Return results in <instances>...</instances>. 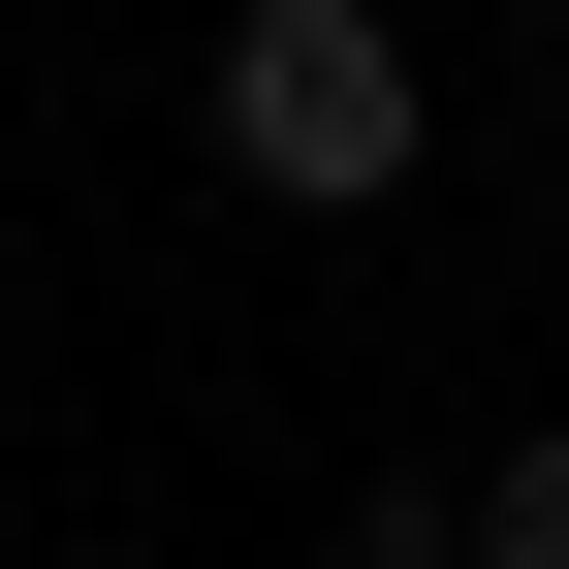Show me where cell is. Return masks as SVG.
<instances>
[{
	"label": "cell",
	"instance_id": "obj_1",
	"mask_svg": "<svg viewBox=\"0 0 569 569\" xmlns=\"http://www.w3.org/2000/svg\"><path fill=\"white\" fill-rule=\"evenodd\" d=\"M411 127H443V96H411V32H380V0H253V32H222V96H190V159L284 190V222H380V190H411Z\"/></svg>",
	"mask_w": 569,
	"mask_h": 569
},
{
	"label": "cell",
	"instance_id": "obj_2",
	"mask_svg": "<svg viewBox=\"0 0 569 569\" xmlns=\"http://www.w3.org/2000/svg\"><path fill=\"white\" fill-rule=\"evenodd\" d=\"M475 569H569V411H538V443H475Z\"/></svg>",
	"mask_w": 569,
	"mask_h": 569
},
{
	"label": "cell",
	"instance_id": "obj_3",
	"mask_svg": "<svg viewBox=\"0 0 569 569\" xmlns=\"http://www.w3.org/2000/svg\"><path fill=\"white\" fill-rule=\"evenodd\" d=\"M63 569H159V538H63Z\"/></svg>",
	"mask_w": 569,
	"mask_h": 569
}]
</instances>
